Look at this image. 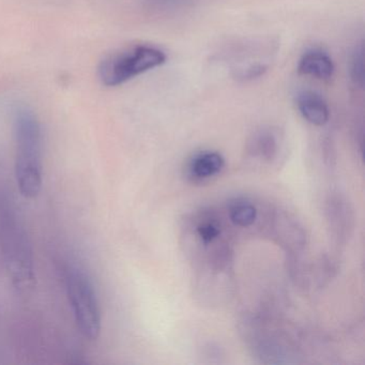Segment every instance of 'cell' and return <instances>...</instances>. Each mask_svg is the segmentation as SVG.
Listing matches in <instances>:
<instances>
[{"instance_id": "2", "label": "cell", "mask_w": 365, "mask_h": 365, "mask_svg": "<svg viewBox=\"0 0 365 365\" xmlns=\"http://www.w3.org/2000/svg\"><path fill=\"white\" fill-rule=\"evenodd\" d=\"M0 251L12 282L20 289L35 283V259L26 227L9 197L0 196Z\"/></svg>"}, {"instance_id": "3", "label": "cell", "mask_w": 365, "mask_h": 365, "mask_svg": "<svg viewBox=\"0 0 365 365\" xmlns=\"http://www.w3.org/2000/svg\"><path fill=\"white\" fill-rule=\"evenodd\" d=\"M165 52L149 44H134L116 51L100 63L98 76L104 86L116 87L166 63Z\"/></svg>"}, {"instance_id": "9", "label": "cell", "mask_w": 365, "mask_h": 365, "mask_svg": "<svg viewBox=\"0 0 365 365\" xmlns=\"http://www.w3.org/2000/svg\"><path fill=\"white\" fill-rule=\"evenodd\" d=\"M228 213L232 223L241 227L251 226L257 217L255 206L245 200H232L228 207Z\"/></svg>"}, {"instance_id": "10", "label": "cell", "mask_w": 365, "mask_h": 365, "mask_svg": "<svg viewBox=\"0 0 365 365\" xmlns=\"http://www.w3.org/2000/svg\"><path fill=\"white\" fill-rule=\"evenodd\" d=\"M194 0H144L147 9L160 14L179 11L190 7Z\"/></svg>"}, {"instance_id": "1", "label": "cell", "mask_w": 365, "mask_h": 365, "mask_svg": "<svg viewBox=\"0 0 365 365\" xmlns=\"http://www.w3.org/2000/svg\"><path fill=\"white\" fill-rule=\"evenodd\" d=\"M16 185L23 197H37L43 185L42 131L37 116L26 108L16 110L14 117Z\"/></svg>"}, {"instance_id": "7", "label": "cell", "mask_w": 365, "mask_h": 365, "mask_svg": "<svg viewBox=\"0 0 365 365\" xmlns=\"http://www.w3.org/2000/svg\"><path fill=\"white\" fill-rule=\"evenodd\" d=\"M225 165L221 153L215 151H202L194 155L187 163V175L195 181L206 180L217 176Z\"/></svg>"}, {"instance_id": "8", "label": "cell", "mask_w": 365, "mask_h": 365, "mask_svg": "<svg viewBox=\"0 0 365 365\" xmlns=\"http://www.w3.org/2000/svg\"><path fill=\"white\" fill-rule=\"evenodd\" d=\"M277 147H279V142H277V135L270 130H262L257 132L250 143L251 153L256 157L266 160L273 159V157L277 155Z\"/></svg>"}, {"instance_id": "12", "label": "cell", "mask_w": 365, "mask_h": 365, "mask_svg": "<svg viewBox=\"0 0 365 365\" xmlns=\"http://www.w3.org/2000/svg\"><path fill=\"white\" fill-rule=\"evenodd\" d=\"M198 237L204 243H211L219 238L221 234L220 225L215 221H202L200 222L196 228Z\"/></svg>"}, {"instance_id": "4", "label": "cell", "mask_w": 365, "mask_h": 365, "mask_svg": "<svg viewBox=\"0 0 365 365\" xmlns=\"http://www.w3.org/2000/svg\"><path fill=\"white\" fill-rule=\"evenodd\" d=\"M66 289L81 334L89 341H97L101 333V309L95 286L84 269L78 266L68 268Z\"/></svg>"}, {"instance_id": "6", "label": "cell", "mask_w": 365, "mask_h": 365, "mask_svg": "<svg viewBox=\"0 0 365 365\" xmlns=\"http://www.w3.org/2000/svg\"><path fill=\"white\" fill-rule=\"evenodd\" d=\"M297 108L301 116L314 125H324L330 118L328 104L319 93L303 91L297 96Z\"/></svg>"}, {"instance_id": "5", "label": "cell", "mask_w": 365, "mask_h": 365, "mask_svg": "<svg viewBox=\"0 0 365 365\" xmlns=\"http://www.w3.org/2000/svg\"><path fill=\"white\" fill-rule=\"evenodd\" d=\"M334 63L330 55L320 48H311L307 51L301 56L298 63L299 73L318 80H330L334 74Z\"/></svg>"}, {"instance_id": "11", "label": "cell", "mask_w": 365, "mask_h": 365, "mask_svg": "<svg viewBox=\"0 0 365 365\" xmlns=\"http://www.w3.org/2000/svg\"><path fill=\"white\" fill-rule=\"evenodd\" d=\"M363 46H356L350 61V76L356 85L363 86L364 81V63H363Z\"/></svg>"}]
</instances>
